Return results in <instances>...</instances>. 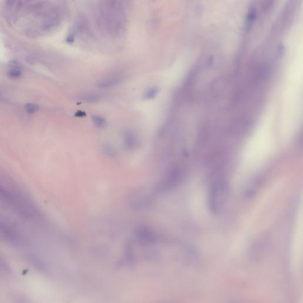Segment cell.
Segmentation results:
<instances>
[{
  "label": "cell",
  "instance_id": "3957f363",
  "mask_svg": "<svg viewBox=\"0 0 303 303\" xmlns=\"http://www.w3.org/2000/svg\"><path fill=\"white\" fill-rule=\"evenodd\" d=\"M8 75L9 77L13 78V79H17L19 78L22 75V71L21 69L20 68H12L8 72Z\"/></svg>",
  "mask_w": 303,
  "mask_h": 303
},
{
  "label": "cell",
  "instance_id": "277c9868",
  "mask_svg": "<svg viewBox=\"0 0 303 303\" xmlns=\"http://www.w3.org/2000/svg\"><path fill=\"white\" fill-rule=\"evenodd\" d=\"M25 110L29 114H34L38 111L39 107V106L33 103H27L24 105Z\"/></svg>",
  "mask_w": 303,
  "mask_h": 303
},
{
  "label": "cell",
  "instance_id": "5b68a950",
  "mask_svg": "<svg viewBox=\"0 0 303 303\" xmlns=\"http://www.w3.org/2000/svg\"><path fill=\"white\" fill-rule=\"evenodd\" d=\"M94 120H95V122L97 123V124L98 125H101V126H102V125H103L104 124V123H105L104 120L102 119V118H101V117H100L97 116V117H94Z\"/></svg>",
  "mask_w": 303,
  "mask_h": 303
},
{
  "label": "cell",
  "instance_id": "7a4b0ae2",
  "mask_svg": "<svg viewBox=\"0 0 303 303\" xmlns=\"http://www.w3.org/2000/svg\"><path fill=\"white\" fill-rule=\"evenodd\" d=\"M158 93V89L156 87H152L147 90L145 94V98L147 100L154 98Z\"/></svg>",
  "mask_w": 303,
  "mask_h": 303
},
{
  "label": "cell",
  "instance_id": "6da1fadb",
  "mask_svg": "<svg viewBox=\"0 0 303 303\" xmlns=\"http://www.w3.org/2000/svg\"><path fill=\"white\" fill-rule=\"evenodd\" d=\"M121 80H122V78H121L118 76H117L116 77H113L112 78H110L108 80H106L102 82H101L100 84V87L102 88L104 87H108L113 86L114 85L117 84L121 81Z\"/></svg>",
  "mask_w": 303,
  "mask_h": 303
}]
</instances>
